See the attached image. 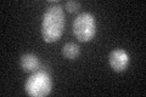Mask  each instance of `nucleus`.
<instances>
[{"label":"nucleus","mask_w":146,"mask_h":97,"mask_svg":"<svg viewBox=\"0 0 146 97\" xmlns=\"http://www.w3.org/2000/svg\"><path fill=\"white\" fill-rule=\"evenodd\" d=\"M65 29V12L60 5H50L42 20V36L45 43H55Z\"/></svg>","instance_id":"f257e3e1"},{"label":"nucleus","mask_w":146,"mask_h":97,"mask_svg":"<svg viewBox=\"0 0 146 97\" xmlns=\"http://www.w3.org/2000/svg\"><path fill=\"white\" fill-rule=\"evenodd\" d=\"M52 89V81L46 71H38L32 74L25 85V90L29 96H48Z\"/></svg>","instance_id":"f03ea898"},{"label":"nucleus","mask_w":146,"mask_h":97,"mask_svg":"<svg viewBox=\"0 0 146 97\" xmlns=\"http://www.w3.org/2000/svg\"><path fill=\"white\" fill-rule=\"evenodd\" d=\"M96 23L95 17L89 12L79 13L73 22V34L82 43H88L95 36Z\"/></svg>","instance_id":"7ed1b4c3"},{"label":"nucleus","mask_w":146,"mask_h":97,"mask_svg":"<svg viewBox=\"0 0 146 97\" xmlns=\"http://www.w3.org/2000/svg\"><path fill=\"white\" fill-rule=\"evenodd\" d=\"M108 63L113 71L123 72V71H125L128 64H129V56L122 49L113 50L108 56Z\"/></svg>","instance_id":"20e7f679"},{"label":"nucleus","mask_w":146,"mask_h":97,"mask_svg":"<svg viewBox=\"0 0 146 97\" xmlns=\"http://www.w3.org/2000/svg\"><path fill=\"white\" fill-rule=\"evenodd\" d=\"M21 67L25 72H36L39 68V59L33 53H26L21 57Z\"/></svg>","instance_id":"39448f33"},{"label":"nucleus","mask_w":146,"mask_h":97,"mask_svg":"<svg viewBox=\"0 0 146 97\" xmlns=\"http://www.w3.org/2000/svg\"><path fill=\"white\" fill-rule=\"evenodd\" d=\"M79 46L77 44H73V43H67L65 46L62 48V55L65 56L67 59H76L77 57L79 56Z\"/></svg>","instance_id":"423d86ee"},{"label":"nucleus","mask_w":146,"mask_h":97,"mask_svg":"<svg viewBox=\"0 0 146 97\" xmlns=\"http://www.w3.org/2000/svg\"><path fill=\"white\" fill-rule=\"evenodd\" d=\"M65 9L70 12V13H74V12H78V10L80 9V4L77 3V1H67Z\"/></svg>","instance_id":"0eeeda50"}]
</instances>
